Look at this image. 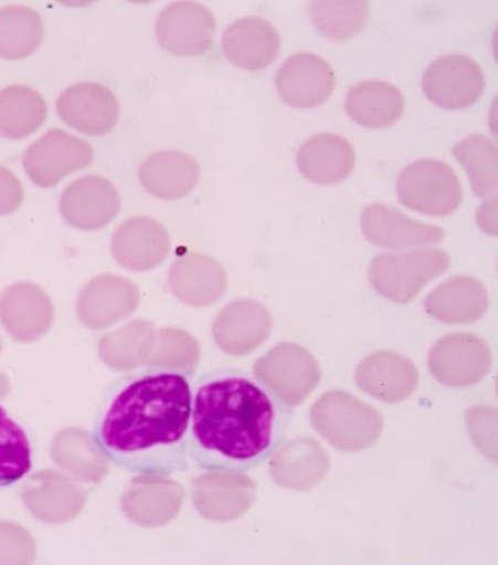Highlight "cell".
Wrapping results in <instances>:
<instances>
[{
    "label": "cell",
    "mask_w": 498,
    "mask_h": 565,
    "mask_svg": "<svg viewBox=\"0 0 498 565\" xmlns=\"http://www.w3.org/2000/svg\"><path fill=\"white\" fill-rule=\"evenodd\" d=\"M431 370L444 384L466 386L478 382L490 366V353L473 335L448 337L437 343L430 356Z\"/></svg>",
    "instance_id": "obj_15"
},
{
    "label": "cell",
    "mask_w": 498,
    "mask_h": 565,
    "mask_svg": "<svg viewBox=\"0 0 498 565\" xmlns=\"http://www.w3.org/2000/svg\"><path fill=\"white\" fill-rule=\"evenodd\" d=\"M453 154L465 168L473 192L485 198L496 192L498 185V149L489 137L471 135L453 149Z\"/></svg>",
    "instance_id": "obj_27"
},
{
    "label": "cell",
    "mask_w": 498,
    "mask_h": 565,
    "mask_svg": "<svg viewBox=\"0 0 498 565\" xmlns=\"http://www.w3.org/2000/svg\"><path fill=\"white\" fill-rule=\"evenodd\" d=\"M361 228L372 244L383 248L423 247L441 244L444 239L439 226L417 222L383 204L365 209Z\"/></svg>",
    "instance_id": "obj_12"
},
{
    "label": "cell",
    "mask_w": 498,
    "mask_h": 565,
    "mask_svg": "<svg viewBox=\"0 0 498 565\" xmlns=\"http://www.w3.org/2000/svg\"><path fill=\"white\" fill-rule=\"evenodd\" d=\"M496 211L497 199L495 198L490 201H487V203H485L477 213V222L479 227L491 235L497 234Z\"/></svg>",
    "instance_id": "obj_31"
},
{
    "label": "cell",
    "mask_w": 498,
    "mask_h": 565,
    "mask_svg": "<svg viewBox=\"0 0 498 565\" xmlns=\"http://www.w3.org/2000/svg\"><path fill=\"white\" fill-rule=\"evenodd\" d=\"M215 18L204 6L178 2L166 8L157 22V36L168 53L181 57L203 55L211 50Z\"/></svg>",
    "instance_id": "obj_8"
},
{
    "label": "cell",
    "mask_w": 498,
    "mask_h": 565,
    "mask_svg": "<svg viewBox=\"0 0 498 565\" xmlns=\"http://www.w3.org/2000/svg\"><path fill=\"white\" fill-rule=\"evenodd\" d=\"M191 369L152 364L119 382L95 418L94 446L110 463L144 479L190 467Z\"/></svg>",
    "instance_id": "obj_1"
},
{
    "label": "cell",
    "mask_w": 498,
    "mask_h": 565,
    "mask_svg": "<svg viewBox=\"0 0 498 565\" xmlns=\"http://www.w3.org/2000/svg\"><path fill=\"white\" fill-rule=\"evenodd\" d=\"M488 296L480 281L471 277L451 278L426 299L428 313L447 322L476 320L486 311Z\"/></svg>",
    "instance_id": "obj_23"
},
{
    "label": "cell",
    "mask_w": 498,
    "mask_h": 565,
    "mask_svg": "<svg viewBox=\"0 0 498 565\" xmlns=\"http://www.w3.org/2000/svg\"><path fill=\"white\" fill-rule=\"evenodd\" d=\"M356 164V152L349 141L337 134L310 137L297 154L300 173L314 183L337 184L349 177Z\"/></svg>",
    "instance_id": "obj_16"
},
{
    "label": "cell",
    "mask_w": 498,
    "mask_h": 565,
    "mask_svg": "<svg viewBox=\"0 0 498 565\" xmlns=\"http://www.w3.org/2000/svg\"><path fill=\"white\" fill-rule=\"evenodd\" d=\"M113 255L124 267L133 270H149L163 262L170 249L166 227L146 216H134L115 232Z\"/></svg>",
    "instance_id": "obj_14"
},
{
    "label": "cell",
    "mask_w": 498,
    "mask_h": 565,
    "mask_svg": "<svg viewBox=\"0 0 498 565\" xmlns=\"http://www.w3.org/2000/svg\"><path fill=\"white\" fill-rule=\"evenodd\" d=\"M169 287L184 302L208 305L222 296L226 278L214 259L191 253L178 258L170 268Z\"/></svg>",
    "instance_id": "obj_20"
},
{
    "label": "cell",
    "mask_w": 498,
    "mask_h": 565,
    "mask_svg": "<svg viewBox=\"0 0 498 565\" xmlns=\"http://www.w3.org/2000/svg\"><path fill=\"white\" fill-rule=\"evenodd\" d=\"M404 98L394 85L379 79L352 86L346 98V111L359 126L383 129L394 125L403 115Z\"/></svg>",
    "instance_id": "obj_19"
},
{
    "label": "cell",
    "mask_w": 498,
    "mask_h": 565,
    "mask_svg": "<svg viewBox=\"0 0 498 565\" xmlns=\"http://www.w3.org/2000/svg\"><path fill=\"white\" fill-rule=\"evenodd\" d=\"M448 265L449 258L443 250L389 253L373 260L369 275L380 295L394 302L406 303Z\"/></svg>",
    "instance_id": "obj_4"
},
{
    "label": "cell",
    "mask_w": 498,
    "mask_h": 565,
    "mask_svg": "<svg viewBox=\"0 0 498 565\" xmlns=\"http://www.w3.org/2000/svg\"><path fill=\"white\" fill-rule=\"evenodd\" d=\"M309 10L316 30L331 41L357 35L368 26L371 14L368 2H312Z\"/></svg>",
    "instance_id": "obj_29"
},
{
    "label": "cell",
    "mask_w": 498,
    "mask_h": 565,
    "mask_svg": "<svg viewBox=\"0 0 498 565\" xmlns=\"http://www.w3.org/2000/svg\"><path fill=\"white\" fill-rule=\"evenodd\" d=\"M292 405L256 376L215 369L193 388L190 460L211 475L244 476L284 445Z\"/></svg>",
    "instance_id": "obj_2"
},
{
    "label": "cell",
    "mask_w": 498,
    "mask_h": 565,
    "mask_svg": "<svg viewBox=\"0 0 498 565\" xmlns=\"http://www.w3.org/2000/svg\"><path fill=\"white\" fill-rule=\"evenodd\" d=\"M139 303L133 282L115 275L91 280L78 299V313L88 324L100 326L130 312Z\"/></svg>",
    "instance_id": "obj_21"
},
{
    "label": "cell",
    "mask_w": 498,
    "mask_h": 565,
    "mask_svg": "<svg viewBox=\"0 0 498 565\" xmlns=\"http://www.w3.org/2000/svg\"><path fill=\"white\" fill-rule=\"evenodd\" d=\"M49 106L41 94L25 85L0 90V136L21 139L32 135L47 119Z\"/></svg>",
    "instance_id": "obj_24"
},
{
    "label": "cell",
    "mask_w": 498,
    "mask_h": 565,
    "mask_svg": "<svg viewBox=\"0 0 498 565\" xmlns=\"http://www.w3.org/2000/svg\"><path fill=\"white\" fill-rule=\"evenodd\" d=\"M276 86L287 105L301 109L316 108L332 96L336 74L320 56L299 53L290 56L279 68Z\"/></svg>",
    "instance_id": "obj_9"
},
{
    "label": "cell",
    "mask_w": 498,
    "mask_h": 565,
    "mask_svg": "<svg viewBox=\"0 0 498 565\" xmlns=\"http://www.w3.org/2000/svg\"><path fill=\"white\" fill-rule=\"evenodd\" d=\"M120 198L116 186L99 175L75 180L60 202L64 220L80 230L94 231L109 224L119 213Z\"/></svg>",
    "instance_id": "obj_11"
},
{
    "label": "cell",
    "mask_w": 498,
    "mask_h": 565,
    "mask_svg": "<svg viewBox=\"0 0 498 565\" xmlns=\"http://www.w3.org/2000/svg\"><path fill=\"white\" fill-rule=\"evenodd\" d=\"M359 386L377 397L394 402L411 395L418 382L414 364L394 353H378L358 369Z\"/></svg>",
    "instance_id": "obj_22"
},
{
    "label": "cell",
    "mask_w": 498,
    "mask_h": 565,
    "mask_svg": "<svg viewBox=\"0 0 498 565\" xmlns=\"http://www.w3.org/2000/svg\"><path fill=\"white\" fill-rule=\"evenodd\" d=\"M396 193L406 209L436 216L455 213L464 200L456 172L434 159L406 167L398 178Z\"/></svg>",
    "instance_id": "obj_3"
},
{
    "label": "cell",
    "mask_w": 498,
    "mask_h": 565,
    "mask_svg": "<svg viewBox=\"0 0 498 565\" xmlns=\"http://www.w3.org/2000/svg\"><path fill=\"white\" fill-rule=\"evenodd\" d=\"M255 376L287 404L295 405L320 382V370L304 349L284 343L259 359Z\"/></svg>",
    "instance_id": "obj_7"
},
{
    "label": "cell",
    "mask_w": 498,
    "mask_h": 565,
    "mask_svg": "<svg viewBox=\"0 0 498 565\" xmlns=\"http://www.w3.org/2000/svg\"><path fill=\"white\" fill-rule=\"evenodd\" d=\"M219 327H229L231 338L222 348L234 353H246L266 338L269 317L261 305L240 300L224 308L219 317Z\"/></svg>",
    "instance_id": "obj_28"
},
{
    "label": "cell",
    "mask_w": 498,
    "mask_h": 565,
    "mask_svg": "<svg viewBox=\"0 0 498 565\" xmlns=\"http://www.w3.org/2000/svg\"><path fill=\"white\" fill-rule=\"evenodd\" d=\"M200 172L198 161L190 154L163 151L142 163L140 180L151 195L162 200H179L194 190Z\"/></svg>",
    "instance_id": "obj_18"
},
{
    "label": "cell",
    "mask_w": 498,
    "mask_h": 565,
    "mask_svg": "<svg viewBox=\"0 0 498 565\" xmlns=\"http://www.w3.org/2000/svg\"><path fill=\"white\" fill-rule=\"evenodd\" d=\"M32 466L33 447L27 429L0 405V490L21 482Z\"/></svg>",
    "instance_id": "obj_26"
},
{
    "label": "cell",
    "mask_w": 498,
    "mask_h": 565,
    "mask_svg": "<svg viewBox=\"0 0 498 565\" xmlns=\"http://www.w3.org/2000/svg\"><path fill=\"white\" fill-rule=\"evenodd\" d=\"M57 111L73 129L87 136H100L117 125L120 105L115 93L107 86L84 82L61 94Z\"/></svg>",
    "instance_id": "obj_10"
},
{
    "label": "cell",
    "mask_w": 498,
    "mask_h": 565,
    "mask_svg": "<svg viewBox=\"0 0 498 565\" xmlns=\"http://www.w3.org/2000/svg\"><path fill=\"white\" fill-rule=\"evenodd\" d=\"M94 160V149L86 140L63 129L45 132L24 153L23 167L38 185L51 188Z\"/></svg>",
    "instance_id": "obj_5"
},
{
    "label": "cell",
    "mask_w": 498,
    "mask_h": 565,
    "mask_svg": "<svg viewBox=\"0 0 498 565\" xmlns=\"http://www.w3.org/2000/svg\"><path fill=\"white\" fill-rule=\"evenodd\" d=\"M428 100L447 110L474 106L485 88V76L471 57L451 54L434 61L422 81Z\"/></svg>",
    "instance_id": "obj_6"
},
{
    "label": "cell",
    "mask_w": 498,
    "mask_h": 565,
    "mask_svg": "<svg viewBox=\"0 0 498 565\" xmlns=\"http://www.w3.org/2000/svg\"><path fill=\"white\" fill-rule=\"evenodd\" d=\"M0 317L15 338L31 340L49 328L53 307L40 287L21 281L0 297Z\"/></svg>",
    "instance_id": "obj_17"
},
{
    "label": "cell",
    "mask_w": 498,
    "mask_h": 565,
    "mask_svg": "<svg viewBox=\"0 0 498 565\" xmlns=\"http://www.w3.org/2000/svg\"><path fill=\"white\" fill-rule=\"evenodd\" d=\"M43 39L38 12L23 6L0 9V57L19 61L30 57Z\"/></svg>",
    "instance_id": "obj_25"
},
{
    "label": "cell",
    "mask_w": 498,
    "mask_h": 565,
    "mask_svg": "<svg viewBox=\"0 0 498 565\" xmlns=\"http://www.w3.org/2000/svg\"><path fill=\"white\" fill-rule=\"evenodd\" d=\"M278 31L266 20L246 17L235 21L223 32V54L235 66L258 71L274 63L280 52Z\"/></svg>",
    "instance_id": "obj_13"
},
{
    "label": "cell",
    "mask_w": 498,
    "mask_h": 565,
    "mask_svg": "<svg viewBox=\"0 0 498 565\" xmlns=\"http://www.w3.org/2000/svg\"><path fill=\"white\" fill-rule=\"evenodd\" d=\"M2 387H3V386H2V382H0V390H2Z\"/></svg>",
    "instance_id": "obj_32"
},
{
    "label": "cell",
    "mask_w": 498,
    "mask_h": 565,
    "mask_svg": "<svg viewBox=\"0 0 498 565\" xmlns=\"http://www.w3.org/2000/svg\"><path fill=\"white\" fill-rule=\"evenodd\" d=\"M23 186L17 175L0 166V216L14 213L23 202Z\"/></svg>",
    "instance_id": "obj_30"
}]
</instances>
